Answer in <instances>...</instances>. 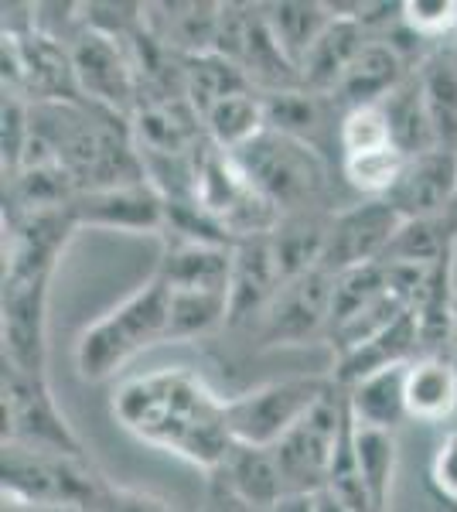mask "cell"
<instances>
[{
  "label": "cell",
  "instance_id": "1",
  "mask_svg": "<svg viewBox=\"0 0 457 512\" xmlns=\"http://www.w3.org/2000/svg\"><path fill=\"white\" fill-rule=\"evenodd\" d=\"M113 414L130 434L151 448L215 475L232 451L226 400L185 366L154 369L116 390Z\"/></svg>",
  "mask_w": 457,
  "mask_h": 512
},
{
  "label": "cell",
  "instance_id": "2",
  "mask_svg": "<svg viewBox=\"0 0 457 512\" xmlns=\"http://www.w3.org/2000/svg\"><path fill=\"white\" fill-rule=\"evenodd\" d=\"M168 304L171 291L161 277H151L123 304L82 328L76 338V369L86 383H106L140 352L168 342Z\"/></svg>",
  "mask_w": 457,
  "mask_h": 512
},
{
  "label": "cell",
  "instance_id": "3",
  "mask_svg": "<svg viewBox=\"0 0 457 512\" xmlns=\"http://www.w3.org/2000/svg\"><path fill=\"white\" fill-rule=\"evenodd\" d=\"M239 171L277 209V216L328 209V168L318 147L263 130L232 154Z\"/></svg>",
  "mask_w": 457,
  "mask_h": 512
},
{
  "label": "cell",
  "instance_id": "4",
  "mask_svg": "<svg viewBox=\"0 0 457 512\" xmlns=\"http://www.w3.org/2000/svg\"><path fill=\"white\" fill-rule=\"evenodd\" d=\"M0 472H4V495H11V499L31 502L41 509L72 506L86 512H93L99 485L106 478L96 472L89 458L24 448V444H4Z\"/></svg>",
  "mask_w": 457,
  "mask_h": 512
},
{
  "label": "cell",
  "instance_id": "5",
  "mask_svg": "<svg viewBox=\"0 0 457 512\" xmlns=\"http://www.w3.org/2000/svg\"><path fill=\"white\" fill-rule=\"evenodd\" d=\"M335 379L328 376H287L253 390L229 396L226 420L236 444L253 448H277L301 420L328 396Z\"/></svg>",
  "mask_w": 457,
  "mask_h": 512
},
{
  "label": "cell",
  "instance_id": "6",
  "mask_svg": "<svg viewBox=\"0 0 457 512\" xmlns=\"http://www.w3.org/2000/svg\"><path fill=\"white\" fill-rule=\"evenodd\" d=\"M348 424H352V417H348L345 390L335 383L318 407L277 448H270L290 495H314L328 485L331 465H335L338 444H342Z\"/></svg>",
  "mask_w": 457,
  "mask_h": 512
},
{
  "label": "cell",
  "instance_id": "7",
  "mask_svg": "<svg viewBox=\"0 0 457 512\" xmlns=\"http://www.w3.org/2000/svg\"><path fill=\"white\" fill-rule=\"evenodd\" d=\"M4 444L89 458L79 434L58 410L48 379L24 376L14 366H4Z\"/></svg>",
  "mask_w": 457,
  "mask_h": 512
},
{
  "label": "cell",
  "instance_id": "8",
  "mask_svg": "<svg viewBox=\"0 0 457 512\" xmlns=\"http://www.w3.org/2000/svg\"><path fill=\"white\" fill-rule=\"evenodd\" d=\"M403 216L386 198H365V202L342 205L331 212L328 239H324L321 270L331 277L348 274L355 267H369L386 256Z\"/></svg>",
  "mask_w": 457,
  "mask_h": 512
},
{
  "label": "cell",
  "instance_id": "9",
  "mask_svg": "<svg viewBox=\"0 0 457 512\" xmlns=\"http://www.w3.org/2000/svg\"><path fill=\"white\" fill-rule=\"evenodd\" d=\"M69 55H72V69H76L79 93L86 103L113 110L120 117L137 110L140 86L123 41L82 24L79 35L69 41Z\"/></svg>",
  "mask_w": 457,
  "mask_h": 512
},
{
  "label": "cell",
  "instance_id": "10",
  "mask_svg": "<svg viewBox=\"0 0 457 512\" xmlns=\"http://www.w3.org/2000/svg\"><path fill=\"white\" fill-rule=\"evenodd\" d=\"M331 297H335V277L321 267L284 280L263 325L256 328L260 345L280 349V345H307L324 338L331 321Z\"/></svg>",
  "mask_w": 457,
  "mask_h": 512
},
{
  "label": "cell",
  "instance_id": "11",
  "mask_svg": "<svg viewBox=\"0 0 457 512\" xmlns=\"http://www.w3.org/2000/svg\"><path fill=\"white\" fill-rule=\"evenodd\" d=\"M52 274H4V366L45 376V308Z\"/></svg>",
  "mask_w": 457,
  "mask_h": 512
},
{
  "label": "cell",
  "instance_id": "12",
  "mask_svg": "<svg viewBox=\"0 0 457 512\" xmlns=\"http://www.w3.org/2000/svg\"><path fill=\"white\" fill-rule=\"evenodd\" d=\"M284 287L277 256L267 236H249L232 246V284H229V328L256 332L267 318L273 297Z\"/></svg>",
  "mask_w": 457,
  "mask_h": 512
},
{
  "label": "cell",
  "instance_id": "13",
  "mask_svg": "<svg viewBox=\"0 0 457 512\" xmlns=\"http://www.w3.org/2000/svg\"><path fill=\"white\" fill-rule=\"evenodd\" d=\"M69 216L76 219V226L127 229V233H164L168 202H164V195L144 178V181H134V185L79 192L69 202Z\"/></svg>",
  "mask_w": 457,
  "mask_h": 512
},
{
  "label": "cell",
  "instance_id": "14",
  "mask_svg": "<svg viewBox=\"0 0 457 512\" xmlns=\"http://www.w3.org/2000/svg\"><path fill=\"white\" fill-rule=\"evenodd\" d=\"M386 202L403 219H444L457 216V154L434 147L417 158H406V168Z\"/></svg>",
  "mask_w": 457,
  "mask_h": 512
},
{
  "label": "cell",
  "instance_id": "15",
  "mask_svg": "<svg viewBox=\"0 0 457 512\" xmlns=\"http://www.w3.org/2000/svg\"><path fill=\"white\" fill-rule=\"evenodd\" d=\"M335 11V21L324 28V35L314 41V48L304 55L301 62V82L304 89L318 96H335V89L342 86V79L348 76V69L355 65V59L362 55V48L369 45L372 35L369 28L359 21V4L348 7V14L342 7L331 4Z\"/></svg>",
  "mask_w": 457,
  "mask_h": 512
},
{
  "label": "cell",
  "instance_id": "16",
  "mask_svg": "<svg viewBox=\"0 0 457 512\" xmlns=\"http://www.w3.org/2000/svg\"><path fill=\"white\" fill-rule=\"evenodd\" d=\"M232 246L212 239H181L164 236V253L154 274L171 291H215L229 294L232 284Z\"/></svg>",
  "mask_w": 457,
  "mask_h": 512
},
{
  "label": "cell",
  "instance_id": "17",
  "mask_svg": "<svg viewBox=\"0 0 457 512\" xmlns=\"http://www.w3.org/2000/svg\"><path fill=\"white\" fill-rule=\"evenodd\" d=\"M417 359H420V328H417L413 311H406L400 321H393V325L372 338V342L338 355L335 366H331V379H335L342 390H348V386H355L365 376L386 373V369H396V366H410V362H417Z\"/></svg>",
  "mask_w": 457,
  "mask_h": 512
},
{
  "label": "cell",
  "instance_id": "18",
  "mask_svg": "<svg viewBox=\"0 0 457 512\" xmlns=\"http://www.w3.org/2000/svg\"><path fill=\"white\" fill-rule=\"evenodd\" d=\"M410 72H413L410 65H406L386 41L372 38L369 45L362 48V55L355 59L352 69H348L342 86L335 89L331 103H335L342 113L359 110V106H376L393 93Z\"/></svg>",
  "mask_w": 457,
  "mask_h": 512
},
{
  "label": "cell",
  "instance_id": "19",
  "mask_svg": "<svg viewBox=\"0 0 457 512\" xmlns=\"http://www.w3.org/2000/svg\"><path fill=\"white\" fill-rule=\"evenodd\" d=\"M209 478H215L219 485H226L236 499H243L256 509H267V512L277 506L280 499L290 495L273 451L253 448V444H232L226 465Z\"/></svg>",
  "mask_w": 457,
  "mask_h": 512
},
{
  "label": "cell",
  "instance_id": "20",
  "mask_svg": "<svg viewBox=\"0 0 457 512\" xmlns=\"http://www.w3.org/2000/svg\"><path fill=\"white\" fill-rule=\"evenodd\" d=\"M406 410L417 424H444L457 417V359L420 355L406 369Z\"/></svg>",
  "mask_w": 457,
  "mask_h": 512
},
{
  "label": "cell",
  "instance_id": "21",
  "mask_svg": "<svg viewBox=\"0 0 457 512\" xmlns=\"http://www.w3.org/2000/svg\"><path fill=\"white\" fill-rule=\"evenodd\" d=\"M406 369L410 366H396V369L365 376L355 386H348L345 400H348V414H352L355 427L396 434V427H400L403 420H410V410H406Z\"/></svg>",
  "mask_w": 457,
  "mask_h": 512
},
{
  "label": "cell",
  "instance_id": "22",
  "mask_svg": "<svg viewBox=\"0 0 457 512\" xmlns=\"http://www.w3.org/2000/svg\"><path fill=\"white\" fill-rule=\"evenodd\" d=\"M437 147L457 154V48L440 45L417 69Z\"/></svg>",
  "mask_w": 457,
  "mask_h": 512
},
{
  "label": "cell",
  "instance_id": "23",
  "mask_svg": "<svg viewBox=\"0 0 457 512\" xmlns=\"http://www.w3.org/2000/svg\"><path fill=\"white\" fill-rule=\"evenodd\" d=\"M267 130L284 134L321 151V134L328 130L331 110H338L328 96H318L311 89H284V93H260Z\"/></svg>",
  "mask_w": 457,
  "mask_h": 512
},
{
  "label": "cell",
  "instance_id": "24",
  "mask_svg": "<svg viewBox=\"0 0 457 512\" xmlns=\"http://www.w3.org/2000/svg\"><path fill=\"white\" fill-rule=\"evenodd\" d=\"M379 106L389 120L393 144L400 147L406 158H417V154L434 151L437 140H434V127H430V113H427V103H423V89H420L417 72H410V76L382 99Z\"/></svg>",
  "mask_w": 457,
  "mask_h": 512
},
{
  "label": "cell",
  "instance_id": "25",
  "mask_svg": "<svg viewBox=\"0 0 457 512\" xmlns=\"http://www.w3.org/2000/svg\"><path fill=\"white\" fill-rule=\"evenodd\" d=\"M205 137L219 151L236 154L249 140H256L267 130V117H263V96L256 89H239L212 106L202 117Z\"/></svg>",
  "mask_w": 457,
  "mask_h": 512
},
{
  "label": "cell",
  "instance_id": "26",
  "mask_svg": "<svg viewBox=\"0 0 457 512\" xmlns=\"http://www.w3.org/2000/svg\"><path fill=\"white\" fill-rule=\"evenodd\" d=\"M263 18H267L280 48L301 69L304 55L324 35V28L335 21V11H331V4H297V0H284V4H263Z\"/></svg>",
  "mask_w": 457,
  "mask_h": 512
},
{
  "label": "cell",
  "instance_id": "27",
  "mask_svg": "<svg viewBox=\"0 0 457 512\" xmlns=\"http://www.w3.org/2000/svg\"><path fill=\"white\" fill-rule=\"evenodd\" d=\"M181 65H185V99L195 106L198 117H205L219 99L239 93V89H253L236 65L215 52L191 55V59H181Z\"/></svg>",
  "mask_w": 457,
  "mask_h": 512
},
{
  "label": "cell",
  "instance_id": "28",
  "mask_svg": "<svg viewBox=\"0 0 457 512\" xmlns=\"http://www.w3.org/2000/svg\"><path fill=\"white\" fill-rule=\"evenodd\" d=\"M171 291V287H168ZM229 321V294L215 291H171L168 342H191Z\"/></svg>",
  "mask_w": 457,
  "mask_h": 512
},
{
  "label": "cell",
  "instance_id": "29",
  "mask_svg": "<svg viewBox=\"0 0 457 512\" xmlns=\"http://www.w3.org/2000/svg\"><path fill=\"white\" fill-rule=\"evenodd\" d=\"M406 168V154L400 147H382V151L355 154V158H342V175L348 188L362 192L365 198H386L393 185L400 181Z\"/></svg>",
  "mask_w": 457,
  "mask_h": 512
},
{
  "label": "cell",
  "instance_id": "30",
  "mask_svg": "<svg viewBox=\"0 0 457 512\" xmlns=\"http://www.w3.org/2000/svg\"><path fill=\"white\" fill-rule=\"evenodd\" d=\"M338 147H342V158L396 147L382 106L376 103V106H359V110L342 113V120H338Z\"/></svg>",
  "mask_w": 457,
  "mask_h": 512
},
{
  "label": "cell",
  "instance_id": "31",
  "mask_svg": "<svg viewBox=\"0 0 457 512\" xmlns=\"http://www.w3.org/2000/svg\"><path fill=\"white\" fill-rule=\"evenodd\" d=\"M403 24L423 45H444L457 31V0H406Z\"/></svg>",
  "mask_w": 457,
  "mask_h": 512
},
{
  "label": "cell",
  "instance_id": "32",
  "mask_svg": "<svg viewBox=\"0 0 457 512\" xmlns=\"http://www.w3.org/2000/svg\"><path fill=\"white\" fill-rule=\"evenodd\" d=\"M93 512H178V509L164 495L130 489V485H116L110 478H103Z\"/></svg>",
  "mask_w": 457,
  "mask_h": 512
},
{
  "label": "cell",
  "instance_id": "33",
  "mask_svg": "<svg viewBox=\"0 0 457 512\" xmlns=\"http://www.w3.org/2000/svg\"><path fill=\"white\" fill-rule=\"evenodd\" d=\"M430 489L437 492L440 502L457 509V431L454 427L440 437L434 458H430Z\"/></svg>",
  "mask_w": 457,
  "mask_h": 512
},
{
  "label": "cell",
  "instance_id": "34",
  "mask_svg": "<svg viewBox=\"0 0 457 512\" xmlns=\"http://www.w3.org/2000/svg\"><path fill=\"white\" fill-rule=\"evenodd\" d=\"M209 506H212V512H267V509H256V506H249V502H243V499H236L226 485H219L215 478H209Z\"/></svg>",
  "mask_w": 457,
  "mask_h": 512
},
{
  "label": "cell",
  "instance_id": "35",
  "mask_svg": "<svg viewBox=\"0 0 457 512\" xmlns=\"http://www.w3.org/2000/svg\"><path fill=\"white\" fill-rule=\"evenodd\" d=\"M270 512H318V502H314V495H287Z\"/></svg>",
  "mask_w": 457,
  "mask_h": 512
},
{
  "label": "cell",
  "instance_id": "36",
  "mask_svg": "<svg viewBox=\"0 0 457 512\" xmlns=\"http://www.w3.org/2000/svg\"><path fill=\"white\" fill-rule=\"evenodd\" d=\"M4 512H41V506H31V502H21V499L4 495Z\"/></svg>",
  "mask_w": 457,
  "mask_h": 512
},
{
  "label": "cell",
  "instance_id": "37",
  "mask_svg": "<svg viewBox=\"0 0 457 512\" xmlns=\"http://www.w3.org/2000/svg\"><path fill=\"white\" fill-rule=\"evenodd\" d=\"M202 512H212V506H205V509H202Z\"/></svg>",
  "mask_w": 457,
  "mask_h": 512
},
{
  "label": "cell",
  "instance_id": "38",
  "mask_svg": "<svg viewBox=\"0 0 457 512\" xmlns=\"http://www.w3.org/2000/svg\"><path fill=\"white\" fill-rule=\"evenodd\" d=\"M454 420H457V417H454ZM454 431H457V424H454Z\"/></svg>",
  "mask_w": 457,
  "mask_h": 512
},
{
  "label": "cell",
  "instance_id": "39",
  "mask_svg": "<svg viewBox=\"0 0 457 512\" xmlns=\"http://www.w3.org/2000/svg\"><path fill=\"white\" fill-rule=\"evenodd\" d=\"M454 359H457V355H454Z\"/></svg>",
  "mask_w": 457,
  "mask_h": 512
}]
</instances>
